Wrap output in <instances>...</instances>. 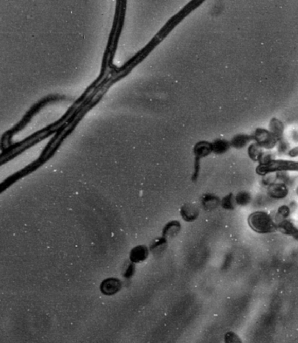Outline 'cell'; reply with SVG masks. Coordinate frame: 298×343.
<instances>
[{
  "label": "cell",
  "instance_id": "obj_10",
  "mask_svg": "<svg viewBox=\"0 0 298 343\" xmlns=\"http://www.w3.org/2000/svg\"><path fill=\"white\" fill-rule=\"evenodd\" d=\"M269 195L272 198L283 199L288 195V190L283 185H273L269 189Z\"/></svg>",
  "mask_w": 298,
  "mask_h": 343
},
{
  "label": "cell",
  "instance_id": "obj_8",
  "mask_svg": "<svg viewBox=\"0 0 298 343\" xmlns=\"http://www.w3.org/2000/svg\"><path fill=\"white\" fill-rule=\"evenodd\" d=\"M221 199L213 194H206L201 199V206L206 211H212L219 207Z\"/></svg>",
  "mask_w": 298,
  "mask_h": 343
},
{
  "label": "cell",
  "instance_id": "obj_5",
  "mask_svg": "<svg viewBox=\"0 0 298 343\" xmlns=\"http://www.w3.org/2000/svg\"><path fill=\"white\" fill-rule=\"evenodd\" d=\"M150 254L151 251H150L149 246L144 245H136L130 251L129 260L130 262L136 265L139 263L145 262V260L149 258Z\"/></svg>",
  "mask_w": 298,
  "mask_h": 343
},
{
  "label": "cell",
  "instance_id": "obj_2",
  "mask_svg": "<svg viewBox=\"0 0 298 343\" xmlns=\"http://www.w3.org/2000/svg\"><path fill=\"white\" fill-rule=\"evenodd\" d=\"M248 225L254 232L258 234L274 233L278 230V223L271 215L265 211H254L248 216Z\"/></svg>",
  "mask_w": 298,
  "mask_h": 343
},
{
  "label": "cell",
  "instance_id": "obj_17",
  "mask_svg": "<svg viewBox=\"0 0 298 343\" xmlns=\"http://www.w3.org/2000/svg\"><path fill=\"white\" fill-rule=\"evenodd\" d=\"M249 141V137L246 136H238L233 140V145L240 149V148L243 147L244 145H246Z\"/></svg>",
  "mask_w": 298,
  "mask_h": 343
},
{
  "label": "cell",
  "instance_id": "obj_3",
  "mask_svg": "<svg viewBox=\"0 0 298 343\" xmlns=\"http://www.w3.org/2000/svg\"><path fill=\"white\" fill-rule=\"evenodd\" d=\"M278 171H298V163L291 161L269 160L260 164L257 167V173L260 176Z\"/></svg>",
  "mask_w": 298,
  "mask_h": 343
},
{
  "label": "cell",
  "instance_id": "obj_18",
  "mask_svg": "<svg viewBox=\"0 0 298 343\" xmlns=\"http://www.w3.org/2000/svg\"><path fill=\"white\" fill-rule=\"evenodd\" d=\"M278 215L281 216L282 220H284V219H288V218L290 216V213H291V209L289 206H281V207L278 209Z\"/></svg>",
  "mask_w": 298,
  "mask_h": 343
},
{
  "label": "cell",
  "instance_id": "obj_16",
  "mask_svg": "<svg viewBox=\"0 0 298 343\" xmlns=\"http://www.w3.org/2000/svg\"><path fill=\"white\" fill-rule=\"evenodd\" d=\"M224 342L225 343H243L241 338L235 333V332L229 331L225 334L224 336Z\"/></svg>",
  "mask_w": 298,
  "mask_h": 343
},
{
  "label": "cell",
  "instance_id": "obj_14",
  "mask_svg": "<svg viewBox=\"0 0 298 343\" xmlns=\"http://www.w3.org/2000/svg\"><path fill=\"white\" fill-rule=\"evenodd\" d=\"M136 264L131 263L130 261L126 264L122 271V277L125 278V280H131L134 277L136 271Z\"/></svg>",
  "mask_w": 298,
  "mask_h": 343
},
{
  "label": "cell",
  "instance_id": "obj_13",
  "mask_svg": "<svg viewBox=\"0 0 298 343\" xmlns=\"http://www.w3.org/2000/svg\"><path fill=\"white\" fill-rule=\"evenodd\" d=\"M229 143L223 140L214 141L212 143V151L215 154L225 153L226 150H229Z\"/></svg>",
  "mask_w": 298,
  "mask_h": 343
},
{
  "label": "cell",
  "instance_id": "obj_6",
  "mask_svg": "<svg viewBox=\"0 0 298 343\" xmlns=\"http://www.w3.org/2000/svg\"><path fill=\"white\" fill-rule=\"evenodd\" d=\"M200 208L194 204H185L180 209V216L185 222H194L200 216Z\"/></svg>",
  "mask_w": 298,
  "mask_h": 343
},
{
  "label": "cell",
  "instance_id": "obj_15",
  "mask_svg": "<svg viewBox=\"0 0 298 343\" xmlns=\"http://www.w3.org/2000/svg\"><path fill=\"white\" fill-rule=\"evenodd\" d=\"M235 203L236 205H240V206H246L249 205L250 201H251V196L250 194L248 192H240L235 196Z\"/></svg>",
  "mask_w": 298,
  "mask_h": 343
},
{
  "label": "cell",
  "instance_id": "obj_1",
  "mask_svg": "<svg viewBox=\"0 0 298 343\" xmlns=\"http://www.w3.org/2000/svg\"><path fill=\"white\" fill-rule=\"evenodd\" d=\"M64 100H67V97L64 96V95H51L46 96L45 98L41 99V101H39L37 103L34 104L30 109L29 111L26 112V115L24 116L22 120L17 124L15 125L14 127L8 130L7 132L5 133L3 136H2V138H1V150L4 151V150L8 149L12 145V137H13V136H15L17 133L20 132L21 130H23L24 128L26 127V125L29 123L32 117L41 109L46 107L47 104L52 103V102H55V101H64Z\"/></svg>",
  "mask_w": 298,
  "mask_h": 343
},
{
  "label": "cell",
  "instance_id": "obj_7",
  "mask_svg": "<svg viewBox=\"0 0 298 343\" xmlns=\"http://www.w3.org/2000/svg\"><path fill=\"white\" fill-rule=\"evenodd\" d=\"M181 224L179 220H171L165 224L162 229V235L166 240L173 239L178 236L181 231Z\"/></svg>",
  "mask_w": 298,
  "mask_h": 343
},
{
  "label": "cell",
  "instance_id": "obj_9",
  "mask_svg": "<svg viewBox=\"0 0 298 343\" xmlns=\"http://www.w3.org/2000/svg\"><path fill=\"white\" fill-rule=\"evenodd\" d=\"M168 246V240H166L164 237L160 236L152 240L151 245L149 246L151 254H161L165 251V249Z\"/></svg>",
  "mask_w": 298,
  "mask_h": 343
},
{
  "label": "cell",
  "instance_id": "obj_4",
  "mask_svg": "<svg viewBox=\"0 0 298 343\" xmlns=\"http://www.w3.org/2000/svg\"><path fill=\"white\" fill-rule=\"evenodd\" d=\"M122 288V280L115 277L105 279L100 285V291L105 296H113L121 291Z\"/></svg>",
  "mask_w": 298,
  "mask_h": 343
},
{
  "label": "cell",
  "instance_id": "obj_12",
  "mask_svg": "<svg viewBox=\"0 0 298 343\" xmlns=\"http://www.w3.org/2000/svg\"><path fill=\"white\" fill-rule=\"evenodd\" d=\"M220 206L226 211L235 210V206H236L235 196H233L232 194H229L227 196H225L224 198L221 199Z\"/></svg>",
  "mask_w": 298,
  "mask_h": 343
},
{
  "label": "cell",
  "instance_id": "obj_11",
  "mask_svg": "<svg viewBox=\"0 0 298 343\" xmlns=\"http://www.w3.org/2000/svg\"><path fill=\"white\" fill-rule=\"evenodd\" d=\"M200 5H201V2L199 1V0H192L191 2H189L188 4H186V5L180 10V12H178V13H180V14L182 15L183 17H184V19H185V17H187L191 12H194L195 9H197ZM178 13H177V14H178ZM112 46H113L112 49L116 52L117 47L114 46L113 43H112Z\"/></svg>",
  "mask_w": 298,
  "mask_h": 343
}]
</instances>
